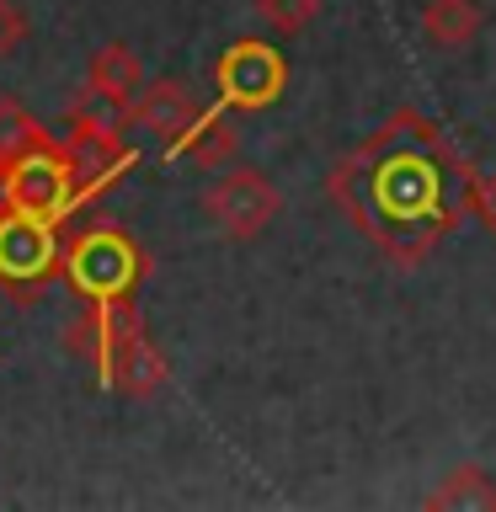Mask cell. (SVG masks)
Returning a JSON list of instances; mask_svg holds the SVG:
<instances>
[{"mask_svg": "<svg viewBox=\"0 0 496 512\" xmlns=\"http://www.w3.org/2000/svg\"><path fill=\"white\" fill-rule=\"evenodd\" d=\"M326 192L390 267H422L470 214L475 171L438 123L400 107L336 160Z\"/></svg>", "mask_w": 496, "mask_h": 512, "instance_id": "cell-1", "label": "cell"}, {"mask_svg": "<svg viewBox=\"0 0 496 512\" xmlns=\"http://www.w3.org/2000/svg\"><path fill=\"white\" fill-rule=\"evenodd\" d=\"M64 283L80 304H123L134 299L144 278V251L139 240L118 224H86L64 240Z\"/></svg>", "mask_w": 496, "mask_h": 512, "instance_id": "cell-2", "label": "cell"}, {"mask_svg": "<svg viewBox=\"0 0 496 512\" xmlns=\"http://www.w3.org/2000/svg\"><path fill=\"white\" fill-rule=\"evenodd\" d=\"M59 272H64L59 224L0 203V288H6L11 299H32V294H43Z\"/></svg>", "mask_w": 496, "mask_h": 512, "instance_id": "cell-3", "label": "cell"}, {"mask_svg": "<svg viewBox=\"0 0 496 512\" xmlns=\"http://www.w3.org/2000/svg\"><path fill=\"white\" fill-rule=\"evenodd\" d=\"M102 390H118L128 400H150L171 384V363L155 347V336L144 331V320L134 310V299L112 304V342H107V363L96 368Z\"/></svg>", "mask_w": 496, "mask_h": 512, "instance_id": "cell-4", "label": "cell"}, {"mask_svg": "<svg viewBox=\"0 0 496 512\" xmlns=\"http://www.w3.org/2000/svg\"><path fill=\"white\" fill-rule=\"evenodd\" d=\"M203 214L214 219L224 240H256L283 214V192L256 166H224V176L203 192Z\"/></svg>", "mask_w": 496, "mask_h": 512, "instance_id": "cell-5", "label": "cell"}, {"mask_svg": "<svg viewBox=\"0 0 496 512\" xmlns=\"http://www.w3.org/2000/svg\"><path fill=\"white\" fill-rule=\"evenodd\" d=\"M214 86L219 107L230 112H262L283 96L288 86V59L283 48H272L267 38H235L214 64Z\"/></svg>", "mask_w": 496, "mask_h": 512, "instance_id": "cell-6", "label": "cell"}, {"mask_svg": "<svg viewBox=\"0 0 496 512\" xmlns=\"http://www.w3.org/2000/svg\"><path fill=\"white\" fill-rule=\"evenodd\" d=\"M198 118H203V107H198V96H192V86H187V80H171V75H160V80H150V86H139V96L128 102V128H134V134L160 139L166 150H171V144L182 139Z\"/></svg>", "mask_w": 496, "mask_h": 512, "instance_id": "cell-7", "label": "cell"}, {"mask_svg": "<svg viewBox=\"0 0 496 512\" xmlns=\"http://www.w3.org/2000/svg\"><path fill=\"white\" fill-rule=\"evenodd\" d=\"M139 86H144V64H139V54L128 48L123 38H112V43H102L91 54V64H86V96H96V102H107V107H118V112H128V102L139 96Z\"/></svg>", "mask_w": 496, "mask_h": 512, "instance_id": "cell-8", "label": "cell"}, {"mask_svg": "<svg viewBox=\"0 0 496 512\" xmlns=\"http://www.w3.org/2000/svg\"><path fill=\"white\" fill-rule=\"evenodd\" d=\"M480 27H486L480 0H427V6H422V38L432 48H443V54L470 48L480 38Z\"/></svg>", "mask_w": 496, "mask_h": 512, "instance_id": "cell-9", "label": "cell"}, {"mask_svg": "<svg viewBox=\"0 0 496 512\" xmlns=\"http://www.w3.org/2000/svg\"><path fill=\"white\" fill-rule=\"evenodd\" d=\"M224 112H230V107H203V118L171 144V155L198 160L203 171H224V166L235 160V128L224 123Z\"/></svg>", "mask_w": 496, "mask_h": 512, "instance_id": "cell-10", "label": "cell"}, {"mask_svg": "<svg viewBox=\"0 0 496 512\" xmlns=\"http://www.w3.org/2000/svg\"><path fill=\"white\" fill-rule=\"evenodd\" d=\"M427 507H496V480L480 464H454L438 486L427 491Z\"/></svg>", "mask_w": 496, "mask_h": 512, "instance_id": "cell-11", "label": "cell"}, {"mask_svg": "<svg viewBox=\"0 0 496 512\" xmlns=\"http://www.w3.org/2000/svg\"><path fill=\"white\" fill-rule=\"evenodd\" d=\"M43 139H48V128L32 118L22 102L0 96V166H6V160H16L22 150H32V144H43Z\"/></svg>", "mask_w": 496, "mask_h": 512, "instance_id": "cell-12", "label": "cell"}, {"mask_svg": "<svg viewBox=\"0 0 496 512\" xmlns=\"http://www.w3.org/2000/svg\"><path fill=\"white\" fill-rule=\"evenodd\" d=\"M320 6H326V0H256V16H262L272 32L294 38V32H304L320 16Z\"/></svg>", "mask_w": 496, "mask_h": 512, "instance_id": "cell-13", "label": "cell"}, {"mask_svg": "<svg viewBox=\"0 0 496 512\" xmlns=\"http://www.w3.org/2000/svg\"><path fill=\"white\" fill-rule=\"evenodd\" d=\"M22 43H27V16L16 11L11 0H0V64H6Z\"/></svg>", "mask_w": 496, "mask_h": 512, "instance_id": "cell-14", "label": "cell"}, {"mask_svg": "<svg viewBox=\"0 0 496 512\" xmlns=\"http://www.w3.org/2000/svg\"><path fill=\"white\" fill-rule=\"evenodd\" d=\"M470 214L486 224V230L496 235V171L486 176H475V198H470Z\"/></svg>", "mask_w": 496, "mask_h": 512, "instance_id": "cell-15", "label": "cell"}]
</instances>
